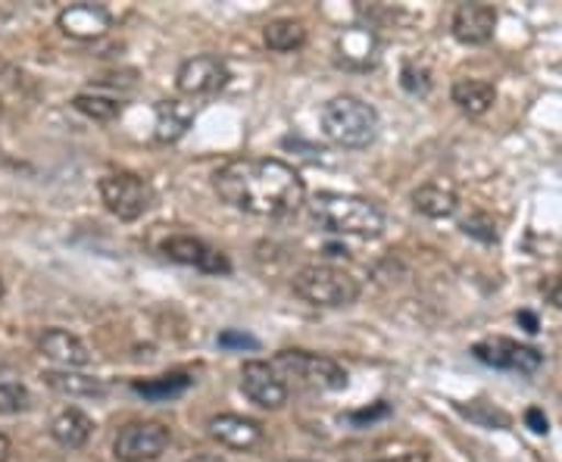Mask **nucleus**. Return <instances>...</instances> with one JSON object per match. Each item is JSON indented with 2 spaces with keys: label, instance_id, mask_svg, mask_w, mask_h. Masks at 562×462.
Segmentation results:
<instances>
[{
  "label": "nucleus",
  "instance_id": "obj_21",
  "mask_svg": "<svg viewBox=\"0 0 562 462\" xmlns=\"http://www.w3.org/2000/svg\"><path fill=\"white\" fill-rule=\"evenodd\" d=\"M262 41L276 54H294V50H301L303 44H306V29L297 20H276L266 25Z\"/></svg>",
  "mask_w": 562,
  "mask_h": 462
},
{
  "label": "nucleus",
  "instance_id": "obj_20",
  "mask_svg": "<svg viewBox=\"0 0 562 462\" xmlns=\"http://www.w3.org/2000/svg\"><path fill=\"white\" fill-rule=\"evenodd\" d=\"M44 384L57 394L66 397H103L106 394V384L101 379H91V375H79L72 369H63V372H44Z\"/></svg>",
  "mask_w": 562,
  "mask_h": 462
},
{
  "label": "nucleus",
  "instance_id": "obj_4",
  "mask_svg": "<svg viewBox=\"0 0 562 462\" xmlns=\"http://www.w3.org/2000/svg\"><path fill=\"white\" fill-rule=\"evenodd\" d=\"M360 282L344 272L338 266L328 262H313L303 266L294 275V294L310 306H325V309H338V306H350L360 301Z\"/></svg>",
  "mask_w": 562,
  "mask_h": 462
},
{
  "label": "nucleus",
  "instance_id": "obj_8",
  "mask_svg": "<svg viewBox=\"0 0 562 462\" xmlns=\"http://www.w3.org/2000/svg\"><path fill=\"white\" fill-rule=\"evenodd\" d=\"M172 441V431L162 422H128L120 428L113 453L122 462H150L166 453V447Z\"/></svg>",
  "mask_w": 562,
  "mask_h": 462
},
{
  "label": "nucleus",
  "instance_id": "obj_18",
  "mask_svg": "<svg viewBox=\"0 0 562 462\" xmlns=\"http://www.w3.org/2000/svg\"><path fill=\"white\" fill-rule=\"evenodd\" d=\"M453 103L469 116H484L497 103V88L482 79H460L450 91Z\"/></svg>",
  "mask_w": 562,
  "mask_h": 462
},
{
  "label": "nucleus",
  "instance_id": "obj_35",
  "mask_svg": "<svg viewBox=\"0 0 562 462\" xmlns=\"http://www.w3.org/2000/svg\"><path fill=\"white\" fill-rule=\"evenodd\" d=\"M188 462H228V460H222V457H194V460H188Z\"/></svg>",
  "mask_w": 562,
  "mask_h": 462
},
{
  "label": "nucleus",
  "instance_id": "obj_33",
  "mask_svg": "<svg viewBox=\"0 0 562 462\" xmlns=\"http://www.w3.org/2000/svg\"><path fill=\"white\" fill-rule=\"evenodd\" d=\"M519 322H522L525 331H528V335H538V319H535L531 313H519Z\"/></svg>",
  "mask_w": 562,
  "mask_h": 462
},
{
  "label": "nucleus",
  "instance_id": "obj_14",
  "mask_svg": "<svg viewBox=\"0 0 562 462\" xmlns=\"http://www.w3.org/2000/svg\"><path fill=\"white\" fill-rule=\"evenodd\" d=\"M210 438L232 447V450H254L262 443V425L247 416L222 413V416L210 419Z\"/></svg>",
  "mask_w": 562,
  "mask_h": 462
},
{
  "label": "nucleus",
  "instance_id": "obj_24",
  "mask_svg": "<svg viewBox=\"0 0 562 462\" xmlns=\"http://www.w3.org/2000/svg\"><path fill=\"white\" fill-rule=\"evenodd\" d=\"M375 50H379V44H375V35L372 32H362V29H350L347 35H341V57L344 60H357L360 57V66L375 60Z\"/></svg>",
  "mask_w": 562,
  "mask_h": 462
},
{
  "label": "nucleus",
  "instance_id": "obj_29",
  "mask_svg": "<svg viewBox=\"0 0 562 462\" xmlns=\"http://www.w3.org/2000/svg\"><path fill=\"white\" fill-rule=\"evenodd\" d=\"M541 294L547 297V301L553 303L557 309H562V275H550V279H543Z\"/></svg>",
  "mask_w": 562,
  "mask_h": 462
},
{
  "label": "nucleus",
  "instance_id": "obj_5",
  "mask_svg": "<svg viewBox=\"0 0 562 462\" xmlns=\"http://www.w3.org/2000/svg\"><path fill=\"white\" fill-rule=\"evenodd\" d=\"M276 365L288 379H297V384L310 391H344L347 387V369L338 365L331 357L306 353V350H281Z\"/></svg>",
  "mask_w": 562,
  "mask_h": 462
},
{
  "label": "nucleus",
  "instance_id": "obj_12",
  "mask_svg": "<svg viewBox=\"0 0 562 462\" xmlns=\"http://www.w3.org/2000/svg\"><path fill=\"white\" fill-rule=\"evenodd\" d=\"M494 29H497V10L491 3H460L450 20L453 38L472 47L494 38Z\"/></svg>",
  "mask_w": 562,
  "mask_h": 462
},
{
  "label": "nucleus",
  "instance_id": "obj_28",
  "mask_svg": "<svg viewBox=\"0 0 562 462\" xmlns=\"http://www.w3.org/2000/svg\"><path fill=\"white\" fill-rule=\"evenodd\" d=\"M220 347H225V350H257L260 341H257L254 335H247V331L228 328V331H222L220 335Z\"/></svg>",
  "mask_w": 562,
  "mask_h": 462
},
{
  "label": "nucleus",
  "instance_id": "obj_10",
  "mask_svg": "<svg viewBox=\"0 0 562 462\" xmlns=\"http://www.w3.org/2000/svg\"><path fill=\"white\" fill-rule=\"evenodd\" d=\"M162 253L172 262H181V266H194L201 272H210V275H228L232 272V262L225 253L213 250L210 244H203L201 238L194 235H172L162 241Z\"/></svg>",
  "mask_w": 562,
  "mask_h": 462
},
{
  "label": "nucleus",
  "instance_id": "obj_23",
  "mask_svg": "<svg viewBox=\"0 0 562 462\" xmlns=\"http://www.w3.org/2000/svg\"><path fill=\"white\" fill-rule=\"evenodd\" d=\"M72 110L94 122H113L122 113V103L113 101V98H103V94L85 91V94L72 98Z\"/></svg>",
  "mask_w": 562,
  "mask_h": 462
},
{
  "label": "nucleus",
  "instance_id": "obj_30",
  "mask_svg": "<svg viewBox=\"0 0 562 462\" xmlns=\"http://www.w3.org/2000/svg\"><path fill=\"white\" fill-rule=\"evenodd\" d=\"M391 409H387V403H379L375 409H362V413H353L350 419L353 422H372V419H382V416H387Z\"/></svg>",
  "mask_w": 562,
  "mask_h": 462
},
{
  "label": "nucleus",
  "instance_id": "obj_6",
  "mask_svg": "<svg viewBox=\"0 0 562 462\" xmlns=\"http://www.w3.org/2000/svg\"><path fill=\"white\" fill-rule=\"evenodd\" d=\"M98 191L103 206L122 222L140 219L154 206V188L135 172H110L101 179Z\"/></svg>",
  "mask_w": 562,
  "mask_h": 462
},
{
  "label": "nucleus",
  "instance_id": "obj_25",
  "mask_svg": "<svg viewBox=\"0 0 562 462\" xmlns=\"http://www.w3.org/2000/svg\"><path fill=\"white\" fill-rule=\"evenodd\" d=\"M29 409V391L20 382H0V416H16Z\"/></svg>",
  "mask_w": 562,
  "mask_h": 462
},
{
  "label": "nucleus",
  "instance_id": "obj_1",
  "mask_svg": "<svg viewBox=\"0 0 562 462\" xmlns=\"http://www.w3.org/2000/svg\"><path fill=\"white\" fill-rule=\"evenodd\" d=\"M213 188L228 206L250 216H291L306 201L301 172L276 157L225 162L213 176Z\"/></svg>",
  "mask_w": 562,
  "mask_h": 462
},
{
  "label": "nucleus",
  "instance_id": "obj_16",
  "mask_svg": "<svg viewBox=\"0 0 562 462\" xmlns=\"http://www.w3.org/2000/svg\"><path fill=\"white\" fill-rule=\"evenodd\" d=\"M413 206H416V213L428 216V219H447V216L457 213L460 198H457V191L450 184L428 181V184H422V188L413 191Z\"/></svg>",
  "mask_w": 562,
  "mask_h": 462
},
{
  "label": "nucleus",
  "instance_id": "obj_34",
  "mask_svg": "<svg viewBox=\"0 0 562 462\" xmlns=\"http://www.w3.org/2000/svg\"><path fill=\"white\" fill-rule=\"evenodd\" d=\"M10 460V438L0 431V462H7Z\"/></svg>",
  "mask_w": 562,
  "mask_h": 462
},
{
  "label": "nucleus",
  "instance_id": "obj_19",
  "mask_svg": "<svg viewBox=\"0 0 562 462\" xmlns=\"http://www.w3.org/2000/svg\"><path fill=\"white\" fill-rule=\"evenodd\" d=\"M91 431H94V422L81 409H63L60 416L50 422V438L66 450H81L91 441Z\"/></svg>",
  "mask_w": 562,
  "mask_h": 462
},
{
  "label": "nucleus",
  "instance_id": "obj_17",
  "mask_svg": "<svg viewBox=\"0 0 562 462\" xmlns=\"http://www.w3.org/2000/svg\"><path fill=\"white\" fill-rule=\"evenodd\" d=\"M194 110L181 101H160L157 103V122H154V135L160 144H176L191 128Z\"/></svg>",
  "mask_w": 562,
  "mask_h": 462
},
{
  "label": "nucleus",
  "instance_id": "obj_22",
  "mask_svg": "<svg viewBox=\"0 0 562 462\" xmlns=\"http://www.w3.org/2000/svg\"><path fill=\"white\" fill-rule=\"evenodd\" d=\"M191 387V379L188 375H162V379H154V382H135L132 384V391L140 394V397H147V401L154 403H166L172 401V397H179Z\"/></svg>",
  "mask_w": 562,
  "mask_h": 462
},
{
  "label": "nucleus",
  "instance_id": "obj_31",
  "mask_svg": "<svg viewBox=\"0 0 562 462\" xmlns=\"http://www.w3.org/2000/svg\"><path fill=\"white\" fill-rule=\"evenodd\" d=\"M360 462H428V453H422V450H409V453L384 457V460H360Z\"/></svg>",
  "mask_w": 562,
  "mask_h": 462
},
{
  "label": "nucleus",
  "instance_id": "obj_32",
  "mask_svg": "<svg viewBox=\"0 0 562 462\" xmlns=\"http://www.w3.org/2000/svg\"><path fill=\"white\" fill-rule=\"evenodd\" d=\"M525 422L531 425L535 435H547V416H543L541 409H528V413H525Z\"/></svg>",
  "mask_w": 562,
  "mask_h": 462
},
{
  "label": "nucleus",
  "instance_id": "obj_7",
  "mask_svg": "<svg viewBox=\"0 0 562 462\" xmlns=\"http://www.w3.org/2000/svg\"><path fill=\"white\" fill-rule=\"evenodd\" d=\"M472 357L491 369H503V372H519V375H535L543 365V353L535 347L513 341V338H484V341L472 343Z\"/></svg>",
  "mask_w": 562,
  "mask_h": 462
},
{
  "label": "nucleus",
  "instance_id": "obj_15",
  "mask_svg": "<svg viewBox=\"0 0 562 462\" xmlns=\"http://www.w3.org/2000/svg\"><path fill=\"white\" fill-rule=\"evenodd\" d=\"M38 347L47 360L60 362L63 369H81V365L91 362L88 343L81 341V338H76V335H69V331H63V328H47V331L41 335Z\"/></svg>",
  "mask_w": 562,
  "mask_h": 462
},
{
  "label": "nucleus",
  "instance_id": "obj_13",
  "mask_svg": "<svg viewBox=\"0 0 562 462\" xmlns=\"http://www.w3.org/2000/svg\"><path fill=\"white\" fill-rule=\"evenodd\" d=\"M110 13H106V7L101 3H72V7H66L60 16H57V25L63 29V35H69V38L76 41H94L106 35V29H110Z\"/></svg>",
  "mask_w": 562,
  "mask_h": 462
},
{
  "label": "nucleus",
  "instance_id": "obj_37",
  "mask_svg": "<svg viewBox=\"0 0 562 462\" xmlns=\"http://www.w3.org/2000/svg\"><path fill=\"white\" fill-rule=\"evenodd\" d=\"M0 116H3V101H0Z\"/></svg>",
  "mask_w": 562,
  "mask_h": 462
},
{
  "label": "nucleus",
  "instance_id": "obj_2",
  "mask_svg": "<svg viewBox=\"0 0 562 462\" xmlns=\"http://www.w3.org/2000/svg\"><path fill=\"white\" fill-rule=\"evenodd\" d=\"M313 222L331 232V235H350V238H379L384 232V210L369 198L357 194H335L322 191L310 201Z\"/></svg>",
  "mask_w": 562,
  "mask_h": 462
},
{
  "label": "nucleus",
  "instance_id": "obj_3",
  "mask_svg": "<svg viewBox=\"0 0 562 462\" xmlns=\"http://www.w3.org/2000/svg\"><path fill=\"white\" fill-rule=\"evenodd\" d=\"M322 132L325 138L347 150H362L379 138V110L353 94H338L322 106Z\"/></svg>",
  "mask_w": 562,
  "mask_h": 462
},
{
  "label": "nucleus",
  "instance_id": "obj_26",
  "mask_svg": "<svg viewBox=\"0 0 562 462\" xmlns=\"http://www.w3.org/2000/svg\"><path fill=\"white\" fill-rule=\"evenodd\" d=\"M460 228L469 235V238H479L484 244L497 241V232H494V219L484 216V213H472L469 219L460 222Z\"/></svg>",
  "mask_w": 562,
  "mask_h": 462
},
{
  "label": "nucleus",
  "instance_id": "obj_9",
  "mask_svg": "<svg viewBox=\"0 0 562 462\" xmlns=\"http://www.w3.org/2000/svg\"><path fill=\"white\" fill-rule=\"evenodd\" d=\"M232 79L228 66L213 57V54H201V57H191L179 66L176 72V84H179L181 94L188 98H201V94H216Z\"/></svg>",
  "mask_w": 562,
  "mask_h": 462
},
{
  "label": "nucleus",
  "instance_id": "obj_36",
  "mask_svg": "<svg viewBox=\"0 0 562 462\" xmlns=\"http://www.w3.org/2000/svg\"><path fill=\"white\" fill-rule=\"evenodd\" d=\"M0 297H3V279H0Z\"/></svg>",
  "mask_w": 562,
  "mask_h": 462
},
{
  "label": "nucleus",
  "instance_id": "obj_27",
  "mask_svg": "<svg viewBox=\"0 0 562 462\" xmlns=\"http://www.w3.org/2000/svg\"><path fill=\"white\" fill-rule=\"evenodd\" d=\"M401 84H403V91H409V94H428V88H431L428 69L406 63L401 72Z\"/></svg>",
  "mask_w": 562,
  "mask_h": 462
},
{
  "label": "nucleus",
  "instance_id": "obj_11",
  "mask_svg": "<svg viewBox=\"0 0 562 462\" xmlns=\"http://www.w3.org/2000/svg\"><path fill=\"white\" fill-rule=\"evenodd\" d=\"M241 391L262 409H279L288 403V384L281 382L279 372L262 360H247L241 365Z\"/></svg>",
  "mask_w": 562,
  "mask_h": 462
}]
</instances>
